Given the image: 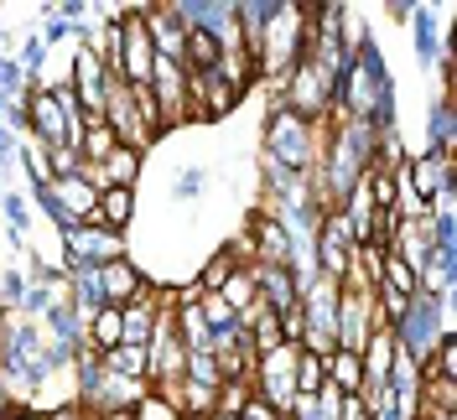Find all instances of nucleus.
<instances>
[{"label":"nucleus","mask_w":457,"mask_h":420,"mask_svg":"<svg viewBox=\"0 0 457 420\" xmlns=\"http://www.w3.org/2000/svg\"><path fill=\"white\" fill-rule=\"evenodd\" d=\"M322 130H328V119L312 125V119H302L291 110H270L265 114V130H260V156L286 171H312L317 151H322Z\"/></svg>","instance_id":"obj_1"},{"label":"nucleus","mask_w":457,"mask_h":420,"mask_svg":"<svg viewBox=\"0 0 457 420\" xmlns=\"http://www.w3.org/2000/svg\"><path fill=\"white\" fill-rule=\"evenodd\" d=\"M270 110H291L302 119H312V125L333 119V73L312 57H302L296 68H286L276 78V104Z\"/></svg>","instance_id":"obj_2"},{"label":"nucleus","mask_w":457,"mask_h":420,"mask_svg":"<svg viewBox=\"0 0 457 420\" xmlns=\"http://www.w3.org/2000/svg\"><path fill=\"white\" fill-rule=\"evenodd\" d=\"M442 333H453V311L442 307L436 296H427V291H416V296L405 301V311H400V322L390 327L395 348L405 358H416V364L431 358V348L442 342Z\"/></svg>","instance_id":"obj_3"},{"label":"nucleus","mask_w":457,"mask_h":420,"mask_svg":"<svg viewBox=\"0 0 457 420\" xmlns=\"http://www.w3.org/2000/svg\"><path fill=\"white\" fill-rule=\"evenodd\" d=\"M182 364H187V342L177 333L171 307H162L156 311V327H151V342H145V384H151V390L177 384V379H182Z\"/></svg>","instance_id":"obj_4"},{"label":"nucleus","mask_w":457,"mask_h":420,"mask_svg":"<svg viewBox=\"0 0 457 420\" xmlns=\"http://www.w3.org/2000/svg\"><path fill=\"white\" fill-rule=\"evenodd\" d=\"M296 342H281V348H270L265 358H255V374H250V390H255V399H265L270 410H291L296 405Z\"/></svg>","instance_id":"obj_5"},{"label":"nucleus","mask_w":457,"mask_h":420,"mask_svg":"<svg viewBox=\"0 0 457 420\" xmlns=\"http://www.w3.org/2000/svg\"><path fill=\"white\" fill-rule=\"evenodd\" d=\"M130 254V234H110L99 224H73L62 234V265H110V259H125Z\"/></svg>","instance_id":"obj_6"},{"label":"nucleus","mask_w":457,"mask_h":420,"mask_svg":"<svg viewBox=\"0 0 457 420\" xmlns=\"http://www.w3.org/2000/svg\"><path fill=\"white\" fill-rule=\"evenodd\" d=\"M312 254H317V276L328 280H348L353 276V239H348V224H343V213H322V224H317V239H312Z\"/></svg>","instance_id":"obj_7"},{"label":"nucleus","mask_w":457,"mask_h":420,"mask_svg":"<svg viewBox=\"0 0 457 420\" xmlns=\"http://www.w3.org/2000/svg\"><path fill=\"white\" fill-rule=\"evenodd\" d=\"M374 327H385L379 311H374V291H364V285H343L338 291V348L359 353Z\"/></svg>","instance_id":"obj_8"},{"label":"nucleus","mask_w":457,"mask_h":420,"mask_svg":"<svg viewBox=\"0 0 457 420\" xmlns=\"http://www.w3.org/2000/svg\"><path fill=\"white\" fill-rule=\"evenodd\" d=\"M151 99L162 110V130H182L187 125V73L177 57H156L151 68Z\"/></svg>","instance_id":"obj_9"},{"label":"nucleus","mask_w":457,"mask_h":420,"mask_svg":"<svg viewBox=\"0 0 457 420\" xmlns=\"http://www.w3.org/2000/svg\"><path fill=\"white\" fill-rule=\"evenodd\" d=\"M110 84H114V73H110V68H104L99 57L88 53V47H79V53H73V62H68V88H73V99L84 104L88 119H99V114H104Z\"/></svg>","instance_id":"obj_10"},{"label":"nucleus","mask_w":457,"mask_h":420,"mask_svg":"<svg viewBox=\"0 0 457 420\" xmlns=\"http://www.w3.org/2000/svg\"><path fill=\"white\" fill-rule=\"evenodd\" d=\"M250 280H255V296L265 311H276V317L296 311V280L286 265H250Z\"/></svg>","instance_id":"obj_11"},{"label":"nucleus","mask_w":457,"mask_h":420,"mask_svg":"<svg viewBox=\"0 0 457 420\" xmlns=\"http://www.w3.org/2000/svg\"><path fill=\"white\" fill-rule=\"evenodd\" d=\"M84 177L99 187V193H104V187H136V177H141V151L114 145L99 167H84Z\"/></svg>","instance_id":"obj_12"},{"label":"nucleus","mask_w":457,"mask_h":420,"mask_svg":"<svg viewBox=\"0 0 457 420\" xmlns=\"http://www.w3.org/2000/svg\"><path fill=\"white\" fill-rule=\"evenodd\" d=\"M99 285H104V301H110V307H125V301H136L145 291V276H141V265L125 254V259L99 265Z\"/></svg>","instance_id":"obj_13"},{"label":"nucleus","mask_w":457,"mask_h":420,"mask_svg":"<svg viewBox=\"0 0 457 420\" xmlns=\"http://www.w3.org/2000/svg\"><path fill=\"white\" fill-rule=\"evenodd\" d=\"M136 208H141L136 187H104V193H99V208H94V218H88V224L110 228V234H130Z\"/></svg>","instance_id":"obj_14"},{"label":"nucleus","mask_w":457,"mask_h":420,"mask_svg":"<svg viewBox=\"0 0 457 420\" xmlns=\"http://www.w3.org/2000/svg\"><path fill=\"white\" fill-rule=\"evenodd\" d=\"M411 47H416L421 68H436V57L447 53V42H442V11H431V5L411 11Z\"/></svg>","instance_id":"obj_15"},{"label":"nucleus","mask_w":457,"mask_h":420,"mask_svg":"<svg viewBox=\"0 0 457 420\" xmlns=\"http://www.w3.org/2000/svg\"><path fill=\"white\" fill-rule=\"evenodd\" d=\"M53 197H57V208H62L73 224H88V218H94V208H99V187L88 182L84 171H79V177H57Z\"/></svg>","instance_id":"obj_16"},{"label":"nucleus","mask_w":457,"mask_h":420,"mask_svg":"<svg viewBox=\"0 0 457 420\" xmlns=\"http://www.w3.org/2000/svg\"><path fill=\"white\" fill-rule=\"evenodd\" d=\"M322 384H333L338 394H359L364 390V364H359V353L333 348V353L322 358Z\"/></svg>","instance_id":"obj_17"},{"label":"nucleus","mask_w":457,"mask_h":420,"mask_svg":"<svg viewBox=\"0 0 457 420\" xmlns=\"http://www.w3.org/2000/svg\"><path fill=\"white\" fill-rule=\"evenodd\" d=\"M99 364H104V374H120V379H141L145 384V348H110V353H99Z\"/></svg>","instance_id":"obj_18"},{"label":"nucleus","mask_w":457,"mask_h":420,"mask_svg":"<svg viewBox=\"0 0 457 420\" xmlns=\"http://www.w3.org/2000/svg\"><path fill=\"white\" fill-rule=\"evenodd\" d=\"M208 182H213V171H208V167H182L167 182V197H171V202H198V197L208 193Z\"/></svg>","instance_id":"obj_19"},{"label":"nucleus","mask_w":457,"mask_h":420,"mask_svg":"<svg viewBox=\"0 0 457 420\" xmlns=\"http://www.w3.org/2000/svg\"><path fill=\"white\" fill-rule=\"evenodd\" d=\"M47 333H53V342H68V348H84V317L73 307H53L47 317Z\"/></svg>","instance_id":"obj_20"},{"label":"nucleus","mask_w":457,"mask_h":420,"mask_svg":"<svg viewBox=\"0 0 457 420\" xmlns=\"http://www.w3.org/2000/svg\"><path fill=\"white\" fill-rule=\"evenodd\" d=\"M114 145H120V140H114V130H110V125H104V119H88V130H84V145H79V156H84V167H99V161L110 156Z\"/></svg>","instance_id":"obj_21"},{"label":"nucleus","mask_w":457,"mask_h":420,"mask_svg":"<svg viewBox=\"0 0 457 420\" xmlns=\"http://www.w3.org/2000/svg\"><path fill=\"white\" fill-rule=\"evenodd\" d=\"M16 161H21V171H27V193L31 187H53V171H47V151H42V145H37V140H21V156H16Z\"/></svg>","instance_id":"obj_22"},{"label":"nucleus","mask_w":457,"mask_h":420,"mask_svg":"<svg viewBox=\"0 0 457 420\" xmlns=\"http://www.w3.org/2000/svg\"><path fill=\"white\" fill-rule=\"evenodd\" d=\"M421 374H431V379H457V337L442 333V342L431 348V358L421 364Z\"/></svg>","instance_id":"obj_23"},{"label":"nucleus","mask_w":457,"mask_h":420,"mask_svg":"<svg viewBox=\"0 0 457 420\" xmlns=\"http://www.w3.org/2000/svg\"><path fill=\"white\" fill-rule=\"evenodd\" d=\"M421 410H457V379L421 374Z\"/></svg>","instance_id":"obj_24"},{"label":"nucleus","mask_w":457,"mask_h":420,"mask_svg":"<svg viewBox=\"0 0 457 420\" xmlns=\"http://www.w3.org/2000/svg\"><path fill=\"white\" fill-rule=\"evenodd\" d=\"M198 317H203V327H208V333H224V327H234V307H228L219 291H203V296H198Z\"/></svg>","instance_id":"obj_25"},{"label":"nucleus","mask_w":457,"mask_h":420,"mask_svg":"<svg viewBox=\"0 0 457 420\" xmlns=\"http://www.w3.org/2000/svg\"><path fill=\"white\" fill-rule=\"evenodd\" d=\"M296 399H312L317 390H322V358H312V353H296Z\"/></svg>","instance_id":"obj_26"},{"label":"nucleus","mask_w":457,"mask_h":420,"mask_svg":"<svg viewBox=\"0 0 457 420\" xmlns=\"http://www.w3.org/2000/svg\"><path fill=\"white\" fill-rule=\"evenodd\" d=\"M27 88H31V84H27V73H21V62H16L11 53H0V94H5L11 104H16V99H21Z\"/></svg>","instance_id":"obj_27"},{"label":"nucleus","mask_w":457,"mask_h":420,"mask_svg":"<svg viewBox=\"0 0 457 420\" xmlns=\"http://www.w3.org/2000/svg\"><path fill=\"white\" fill-rule=\"evenodd\" d=\"M0 218H5V228H11V234H27L31 202H27L21 193H5V197H0Z\"/></svg>","instance_id":"obj_28"},{"label":"nucleus","mask_w":457,"mask_h":420,"mask_svg":"<svg viewBox=\"0 0 457 420\" xmlns=\"http://www.w3.org/2000/svg\"><path fill=\"white\" fill-rule=\"evenodd\" d=\"M47 171H53V182L57 177H79V171H84V156H79L73 145H53V151H47Z\"/></svg>","instance_id":"obj_29"},{"label":"nucleus","mask_w":457,"mask_h":420,"mask_svg":"<svg viewBox=\"0 0 457 420\" xmlns=\"http://www.w3.org/2000/svg\"><path fill=\"white\" fill-rule=\"evenodd\" d=\"M0 301H5V307H21V301H27V276H21V270H5V276H0Z\"/></svg>","instance_id":"obj_30"},{"label":"nucleus","mask_w":457,"mask_h":420,"mask_svg":"<svg viewBox=\"0 0 457 420\" xmlns=\"http://www.w3.org/2000/svg\"><path fill=\"white\" fill-rule=\"evenodd\" d=\"M234 420H286V416H281V410H270L265 399H255V394H250V399L239 405V416H234Z\"/></svg>","instance_id":"obj_31"},{"label":"nucleus","mask_w":457,"mask_h":420,"mask_svg":"<svg viewBox=\"0 0 457 420\" xmlns=\"http://www.w3.org/2000/svg\"><path fill=\"white\" fill-rule=\"evenodd\" d=\"M16 156H21V140H16L11 130H5V125H0V177L16 167Z\"/></svg>","instance_id":"obj_32"},{"label":"nucleus","mask_w":457,"mask_h":420,"mask_svg":"<svg viewBox=\"0 0 457 420\" xmlns=\"http://www.w3.org/2000/svg\"><path fill=\"white\" fill-rule=\"evenodd\" d=\"M42 420H88V416H84V405H79V399H62V405H47Z\"/></svg>","instance_id":"obj_33"},{"label":"nucleus","mask_w":457,"mask_h":420,"mask_svg":"<svg viewBox=\"0 0 457 420\" xmlns=\"http://www.w3.org/2000/svg\"><path fill=\"white\" fill-rule=\"evenodd\" d=\"M338 420H370V410H364V399H359V394H343Z\"/></svg>","instance_id":"obj_34"},{"label":"nucleus","mask_w":457,"mask_h":420,"mask_svg":"<svg viewBox=\"0 0 457 420\" xmlns=\"http://www.w3.org/2000/svg\"><path fill=\"white\" fill-rule=\"evenodd\" d=\"M0 420H42V416H37V410H27V405H16L11 416H0Z\"/></svg>","instance_id":"obj_35"},{"label":"nucleus","mask_w":457,"mask_h":420,"mask_svg":"<svg viewBox=\"0 0 457 420\" xmlns=\"http://www.w3.org/2000/svg\"><path fill=\"white\" fill-rule=\"evenodd\" d=\"M427 420H457V410H421Z\"/></svg>","instance_id":"obj_36"},{"label":"nucleus","mask_w":457,"mask_h":420,"mask_svg":"<svg viewBox=\"0 0 457 420\" xmlns=\"http://www.w3.org/2000/svg\"><path fill=\"white\" fill-rule=\"evenodd\" d=\"M99 420H136V410H114V416H99Z\"/></svg>","instance_id":"obj_37"},{"label":"nucleus","mask_w":457,"mask_h":420,"mask_svg":"<svg viewBox=\"0 0 457 420\" xmlns=\"http://www.w3.org/2000/svg\"><path fill=\"white\" fill-rule=\"evenodd\" d=\"M5 47H11V31L0 27V53H5Z\"/></svg>","instance_id":"obj_38"},{"label":"nucleus","mask_w":457,"mask_h":420,"mask_svg":"<svg viewBox=\"0 0 457 420\" xmlns=\"http://www.w3.org/2000/svg\"><path fill=\"white\" fill-rule=\"evenodd\" d=\"M0 197H5V182H0Z\"/></svg>","instance_id":"obj_39"}]
</instances>
